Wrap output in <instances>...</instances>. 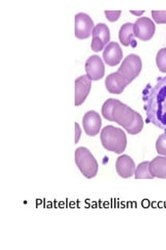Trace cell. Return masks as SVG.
Returning a JSON list of instances; mask_svg holds the SVG:
<instances>
[{
  "instance_id": "obj_1",
  "label": "cell",
  "mask_w": 166,
  "mask_h": 250,
  "mask_svg": "<svg viewBox=\"0 0 166 250\" xmlns=\"http://www.w3.org/2000/svg\"><path fill=\"white\" fill-rule=\"evenodd\" d=\"M148 122L166 130V76L158 78V83L144 97Z\"/></svg>"
},
{
  "instance_id": "obj_2",
  "label": "cell",
  "mask_w": 166,
  "mask_h": 250,
  "mask_svg": "<svg viewBox=\"0 0 166 250\" xmlns=\"http://www.w3.org/2000/svg\"><path fill=\"white\" fill-rule=\"evenodd\" d=\"M111 118L112 122L121 125L130 135L139 134L145 125L141 115L120 100L113 108Z\"/></svg>"
},
{
  "instance_id": "obj_3",
  "label": "cell",
  "mask_w": 166,
  "mask_h": 250,
  "mask_svg": "<svg viewBox=\"0 0 166 250\" xmlns=\"http://www.w3.org/2000/svg\"><path fill=\"white\" fill-rule=\"evenodd\" d=\"M101 142L106 150L121 154L127 147V136L123 129L108 125L101 131Z\"/></svg>"
},
{
  "instance_id": "obj_4",
  "label": "cell",
  "mask_w": 166,
  "mask_h": 250,
  "mask_svg": "<svg viewBox=\"0 0 166 250\" xmlns=\"http://www.w3.org/2000/svg\"><path fill=\"white\" fill-rule=\"evenodd\" d=\"M76 165L86 178H93L98 174L99 164L86 147H79L75 151Z\"/></svg>"
},
{
  "instance_id": "obj_5",
  "label": "cell",
  "mask_w": 166,
  "mask_h": 250,
  "mask_svg": "<svg viewBox=\"0 0 166 250\" xmlns=\"http://www.w3.org/2000/svg\"><path fill=\"white\" fill-rule=\"evenodd\" d=\"M142 69V62L141 59L137 56V54H130L127 58L124 60L122 62L121 67L118 68L120 72L126 80L129 83L135 80V78L139 75Z\"/></svg>"
},
{
  "instance_id": "obj_6",
  "label": "cell",
  "mask_w": 166,
  "mask_h": 250,
  "mask_svg": "<svg viewBox=\"0 0 166 250\" xmlns=\"http://www.w3.org/2000/svg\"><path fill=\"white\" fill-rule=\"evenodd\" d=\"M94 25L93 21L88 14L79 13L75 16V36L84 40L92 35Z\"/></svg>"
},
{
  "instance_id": "obj_7",
  "label": "cell",
  "mask_w": 166,
  "mask_h": 250,
  "mask_svg": "<svg viewBox=\"0 0 166 250\" xmlns=\"http://www.w3.org/2000/svg\"><path fill=\"white\" fill-rule=\"evenodd\" d=\"M92 37V50L94 52H99L108 45V42L110 41V30L104 23H99V24L94 26Z\"/></svg>"
},
{
  "instance_id": "obj_8",
  "label": "cell",
  "mask_w": 166,
  "mask_h": 250,
  "mask_svg": "<svg viewBox=\"0 0 166 250\" xmlns=\"http://www.w3.org/2000/svg\"><path fill=\"white\" fill-rule=\"evenodd\" d=\"M134 31H135V37L141 41H148L154 37L156 26L155 23L147 17H141L134 23Z\"/></svg>"
},
{
  "instance_id": "obj_9",
  "label": "cell",
  "mask_w": 166,
  "mask_h": 250,
  "mask_svg": "<svg viewBox=\"0 0 166 250\" xmlns=\"http://www.w3.org/2000/svg\"><path fill=\"white\" fill-rule=\"evenodd\" d=\"M85 71L91 81H99L105 74L104 62L99 56H92L85 62Z\"/></svg>"
},
{
  "instance_id": "obj_10",
  "label": "cell",
  "mask_w": 166,
  "mask_h": 250,
  "mask_svg": "<svg viewBox=\"0 0 166 250\" xmlns=\"http://www.w3.org/2000/svg\"><path fill=\"white\" fill-rule=\"evenodd\" d=\"M82 125L86 135L90 137H94L100 132L102 126V119L97 112L90 111L83 116Z\"/></svg>"
},
{
  "instance_id": "obj_11",
  "label": "cell",
  "mask_w": 166,
  "mask_h": 250,
  "mask_svg": "<svg viewBox=\"0 0 166 250\" xmlns=\"http://www.w3.org/2000/svg\"><path fill=\"white\" fill-rule=\"evenodd\" d=\"M92 89V81L88 75L79 76L75 81V105H81Z\"/></svg>"
},
{
  "instance_id": "obj_12",
  "label": "cell",
  "mask_w": 166,
  "mask_h": 250,
  "mask_svg": "<svg viewBox=\"0 0 166 250\" xmlns=\"http://www.w3.org/2000/svg\"><path fill=\"white\" fill-rule=\"evenodd\" d=\"M115 169L117 174L123 178H129L135 174L136 166L134 163L133 159H131L129 155L123 154L118 156L115 163Z\"/></svg>"
},
{
  "instance_id": "obj_13",
  "label": "cell",
  "mask_w": 166,
  "mask_h": 250,
  "mask_svg": "<svg viewBox=\"0 0 166 250\" xmlns=\"http://www.w3.org/2000/svg\"><path fill=\"white\" fill-rule=\"evenodd\" d=\"M103 59L110 67H114L120 64L123 60V50L120 44L116 42L109 43L103 52Z\"/></svg>"
},
{
  "instance_id": "obj_14",
  "label": "cell",
  "mask_w": 166,
  "mask_h": 250,
  "mask_svg": "<svg viewBox=\"0 0 166 250\" xmlns=\"http://www.w3.org/2000/svg\"><path fill=\"white\" fill-rule=\"evenodd\" d=\"M129 83H130L120 72L111 73L105 80L106 89L111 94H122Z\"/></svg>"
},
{
  "instance_id": "obj_15",
  "label": "cell",
  "mask_w": 166,
  "mask_h": 250,
  "mask_svg": "<svg viewBox=\"0 0 166 250\" xmlns=\"http://www.w3.org/2000/svg\"><path fill=\"white\" fill-rule=\"evenodd\" d=\"M149 171L154 177L166 179V156H156L149 162Z\"/></svg>"
},
{
  "instance_id": "obj_16",
  "label": "cell",
  "mask_w": 166,
  "mask_h": 250,
  "mask_svg": "<svg viewBox=\"0 0 166 250\" xmlns=\"http://www.w3.org/2000/svg\"><path fill=\"white\" fill-rule=\"evenodd\" d=\"M118 37H120L121 43L126 47L130 46L131 44H133V42H135L133 40V38L135 37L133 23H125L124 25H122Z\"/></svg>"
},
{
  "instance_id": "obj_17",
  "label": "cell",
  "mask_w": 166,
  "mask_h": 250,
  "mask_svg": "<svg viewBox=\"0 0 166 250\" xmlns=\"http://www.w3.org/2000/svg\"><path fill=\"white\" fill-rule=\"evenodd\" d=\"M136 179H153L154 176L149 171V162H142L136 167L135 170Z\"/></svg>"
},
{
  "instance_id": "obj_18",
  "label": "cell",
  "mask_w": 166,
  "mask_h": 250,
  "mask_svg": "<svg viewBox=\"0 0 166 250\" xmlns=\"http://www.w3.org/2000/svg\"><path fill=\"white\" fill-rule=\"evenodd\" d=\"M117 99H114V98H109L107 99L104 104H103L102 106V116L104 117V118L108 121H112V118H111V115H112V111L114 106L116 105L117 104Z\"/></svg>"
},
{
  "instance_id": "obj_19",
  "label": "cell",
  "mask_w": 166,
  "mask_h": 250,
  "mask_svg": "<svg viewBox=\"0 0 166 250\" xmlns=\"http://www.w3.org/2000/svg\"><path fill=\"white\" fill-rule=\"evenodd\" d=\"M156 64L159 70L163 73H166V48H162L157 53Z\"/></svg>"
},
{
  "instance_id": "obj_20",
  "label": "cell",
  "mask_w": 166,
  "mask_h": 250,
  "mask_svg": "<svg viewBox=\"0 0 166 250\" xmlns=\"http://www.w3.org/2000/svg\"><path fill=\"white\" fill-rule=\"evenodd\" d=\"M156 149L158 153L166 156V134L159 136V138L157 139Z\"/></svg>"
},
{
  "instance_id": "obj_21",
  "label": "cell",
  "mask_w": 166,
  "mask_h": 250,
  "mask_svg": "<svg viewBox=\"0 0 166 250\" xmlns=\"http://www.w3.org/2000/svg\"><path fill=\"white\" fill-rule=\"evenodd\" d=\"M152 16L158 24H166V11H153Z\"/></svg>"
},
{
  "instance_id": "obj_22",
  "label": "cell",
  "mask_w": 166,
  "mask_h": 250,
  "mask_svg": "<svg viewBox=\"0 0 166 250\" xmlns=\"http://www.w3.org/2000/svg\"><path fill=\"white\" fill-rule=\"evenodd\" d=\"M121 14H122L121 11H106L105 12L106 18L111 22H114V21L118 20V18L121 17Z\"/></svg>"
},
{
  "instance_id": "obj_23",
  "label": "cell",
  "mask_w": 166,
  "mask_h": 250,
  "mask_svg": "<svg viewBox=\"0 0 166 250\" xmlns=\"http://www.w3.org/2000/svg\"><path fill=\"white\" fill-rule=\"evenodd\" d=\"M75 128H76V137H75V143L78 142L79 137H80V128H79V125L78 123H75Z\"/></svg>"
},
{
  "instance_id": "obj_24",
  "label": "cell",
  "mask_w": 166,
  "mask_h": 250,
  "mask_svg": "<svg viewBox=\"0 0 166 250\" xmlns=\"http://www.w3.org/2000/svg\"><path fill=\"white\" fill-rule=\"evenodd\" d=\"M131 13H132L133 15H136V16H141L142 14L145 13V11H140V12H136V11H131Z\"/></svg>"
}]
</instances>
